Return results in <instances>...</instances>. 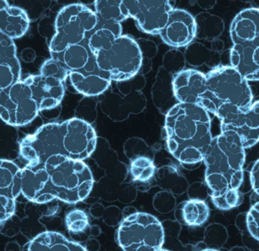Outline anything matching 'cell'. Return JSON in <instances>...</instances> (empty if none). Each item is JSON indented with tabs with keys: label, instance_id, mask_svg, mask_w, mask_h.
Instances as JSON below:
<instances>
[{
	"label": "cell",
	"instance_id": "f35d334b",
	"mask_svg": "<svg viewBox=\"0 0 259 251\" xmlns=\"http://www.w3.org/2000/svg\"><path fill=\"white\" fill-rule=\"evenodd\" d=\"M211 200L213 205L220 209H231L239 205L240 194L239 190H230L221 196L212 198Z\"/></svg>",
	"mask_w": 259,
	"mask_h": 251
},
{
	"label": "cell",
	"instance_id": "7a4b0ae2",
	"mask_svg": "<svg viewBox=\"0 0 259 251\" xmlns=\"http://www.w3.org/2000/svg\"><path fill=\"white\" fill-rule=\"evenodd\" d=\"M245 149L234 134L221 133L213 137L203 160L211 199L239 190L243 181Z\"/></svg>",
	"mask_w": 259,
	"mask_h": 251
},
{
	"label": "cell",
	"instance_id": "6da1fadb",
	"mask_svg": "<svg viewBox=\"0 0 259 251\" xmlns=\"http://www.w3.org/2000/svg\"><path fill=\"white\" fill-rule=\"evenodd\" d=\"M164 129L168 150L177 161L204 160L213 137L209 113L201 105L177 103L166 113Z\"/></svg>",
	"mask_w": 259,
	"mask_h": 251
},
{
	"label": "cell",
	"instance_id": "ffe728a7",
	"mask_svg": "<svg viewBox=\"0 0 259 251\" xmlns=\"http://www.w3.org/2000/svg\"><path fill=\"white\" fill-rule=\"evenodd\" d=\"M69 77L73 88L85 97H99L110 88L112 82L110 75L99 66L92 71H74Z\"/></svg>",
	"mask_w": 259,
	"mask_h": 251
},
{
	"label": "cell",
	"instance_id": "9c48e42d",
	"mask_svg": "<svg viewBox=\"0 0 259 251\" xmlns=\"http://www.w3.org/2000/svg\"><path fill=\"white\" fill-rule=\"evenodd\" d=\"M66 122L47 123L34 133L27 135L20 142L21 155L28 164H45L54 155L66 156L64 147ZM67 157V156H66Z\"/></svg>",
	"mask_w": 259,
	"mask_h": 251
},
{
	"label": "cell",
	"instance_id": "52a82bcc",
	"mask_svg": "<svg viewBox=\"0 0 259 251\" xmlns=\"http://www.w3.org/2000/svg\"><path fill=\"white\" fill-rule=\"evenodd\" d=\"M145 85V79L142 75L116 82L114 88H109L98 97L101 111L115 122L124 121L131 114H140L147 105L146 97L142 92Z\"/></svg>",
	"mask_w": 259,
	"mask_h": 251
},
{
	"label": "cell",
	"instance_id": "d6986e66",
	"mask_svg": "<svg viewBox=\"0 0 259 251\" xmlns=\"http://www.w3.org/2000/svg\"><path fill=\"white\" fill-rule=\"evenodd\" d=\"M21 65L13 39L0 33V89L20 82Z\"/></svg>",
	"mask_w": 259,
	"mask_h": 251
},
{
	"label": "cell",
	"instance_id": "f6af8a7d",
	"mask_svg": "<svg viewBox=\"0 0 259 251\" xmlns=\"http://www.w3.org/2000/svg\"><path fill=\"white\" fill-rule=\"evenodd\" d=\"M201 251H218V250H217V249H203V250H201Z\"/></svg>",
	"mask_w": 259,
	"mask_h": 251
},
{
	"label": "cell",
	"instance_id": "3957f363",
	"mask_svg": "<svg viewBox=\"0 0 259 251\" xmlns=\"http://www.w3.org/2000/svg\"><path fill=\"white\" fill-rule=\"evenodd\" d=\"M45 166L56 199L75 204L84 200L92 192L93 175L84 161L71 159L65 155H54Z\"/></svg>",
	"mask_w": 259,
	"mask_h": 251
},
{
	"label": "cell",
	"instance_id": "cb8c5ba5",
	"mask_svg": "<svg viewBox=\"0 0 259 251\" xmlns=\"http://www.w3.org/2000/svg\"><path fill=\"white\" fill-rule=\"evenodd\" d=\"M122 25L119 23L98 21L95 28L88 34L89 48L97 56L98 53L110 48L116 39L122 36Z\"/></svg>",
	"mask_w": 259,
	"mask_h": 251
},
{
	"label": "cell",
	"instance_id": "b9f144b4",
	"mask_svg": "<svg viewBox=\"0 0 259 251\" xmlns=\"http://www.w3.org/2000/svg\"><path fill=\"white\" fill-rule=\"evenodd\" d=\"M0 222L1 225L7 222L16 211V200L0 197Z\"/></svg>",
	"mask_w": 259,
	"mask_h": 251
},
{
	"label": "cell",
	"instance_id": "ee69618b",
	"mask_svg": "<svg viewBox=\"0 0 259 251\" xmlns=\"http://www.w3.org/2000/svg\"><path fill=\"white\" fill-rule=\"evenodd\" d=\"M198 4L201 9H209L214 6L216 1H198Z\"/></svg>",
	"mask_w": 259,
	"mask_h": 251
},
{
	"label": "cell",
	"instance_id": "ba28073f",
	"mask_svg": "<svg viewBox=\"0 0 259 251\" xmlns=\"http://www.w3.org/2000/svg\"><path fill=\"white\" fill-rule=\"evenodd\" d=\"M97 63L103 71L110 75L115 82H125L140 73L142 56L136 40L122 35L113 45L97 54Z\"/></svg>",
	"mask_w": 259,
	"mask_h": 251
},
{
	"label": "cell",
	"instance_id": "7bdbcfd3",
	"mask_svg": "<svg viewBox=\"0 0 259 251\" xmlns=\"http://www.w3.org/2000/svg\"><path fill=\"white\" fill-rule=\"evenodd\" d=\"M250 179L253 190L259 196V159L254 162L251 167Z\"/></svg>",
	"mask_w": 259,
	"mask_h": 251
},
{
	"label": "cell",
	"instance_id": "277c9868",
	"mask_svg": "<svg viewBox=\"0 0 259 251\" xmlns=\"http://www.w3.org/2000/svg\"><path fill=\"white\" fill-rule=\"evenodd\" d=\"M207 91L200 104L215 114L224 103L247 110L252 104V93L248 81L231 65L216 67L206 74Z\"/></svg>",
	"mask_w": 259,
	"mask_h": 251
},
{
	"label": "cell",
	"instance_id": "44dd1931",
	"mask_svg": "<svg viewBox=\"0 0 259 251\" xmlns=\"http://www.w3.org/2000/svg\"><path fill=\"white\" fill-rule=\"evenodd\" d=\"M230 64L247 81H259V46L233 44Z\"/></svg>",
	"mask_w": 259,
	"mask_h": 251
},
{
	"label": "cell",
	"instance_id": "ab89813d",
	"mask_svg": "<svg viewBox=\"0 0 259 251\" xmlns=\"http://www.w3.org/2000/svg\"><path fill=\"white\" fill-rule=\"evenodd\" d=\"M175 205V198L167 191H162L156 194L154 198V206L160 213H168L172 211Z\"/></svg>",
	"mask_w": 259,
	"mask_h": 251
},
{
	"label": "cell",
	"instance_id": "4dcf8cb0",
	"mask_svg": "<svg viewBox=\"0 0 259 251\" xmlns=\"http://www.w3.org/2000/svg\"><path fill=\"white\" fill-rule=\"evenodd\" d=\"M130 172L133 181L148 182L155 173V165L151 158L141 157L131 161Z\"/></svg>",
	"mask_w": 259,
	"mask_h": 251
},
{
	"label": "cell",
	"instance_id": "2e32d148",
	"mask_svg": "<svg viewBox=\"0 0 259 251\" xmlns=\"http://www.w3.org/2000/svg\"><path fill=\"white\" fill-rule=\"evenodd\" d=\"M40 111L55 108L61 103L65 94L64 82L43 75L28 76L25 79Z\"/></svg>",
	"mask_w": 259,
	"mask_h": 251
},
{
	"label": "cell",
	"instance_id": "4fadbf2b",
	"mask_svg": "<svg viewBox=\"0 0 259 251\" xmlns=\"http://www.w3.org/2000/svg\"><path fill=\"white\" fill-rule=\"evenodd\" d=\"M64 147L66 156L76 161H84L96 149L98 136L90 123L72 118L66 120Z\"/></svg>",
	"mask_w": 259,
	"mask_h": 251
},
{
	"label": "cell",
	"instance_id": "f546056e",
	"mask_svg": "<svg viewBox=\"0 0 259 251\" xmlns=\"http://www.w3.org/2000/svg\"><path fill=\"white\" fill-rule=\"evenodd\" d=\"M210 214L208 205L200 199L186 201L182 207V216L186 225L200 226L207 220Z\"/></svg>",
	"mask_w": 259,
	"mask_h": 251
},
{
	"label": "cell",
	"instance_id": "ac0fdd59",
	"mask_svg": "<svg viewBox=\"0 0 259 251\" xmlns=\"http://www.w3.org/2000/svg\"><path fill=\"white\" fill-rule=\"evenodd\" d=\"M233 44L259 46V9L250 8L241 11L230 26Z\"/></svg>",
	"mask_w": 259,
	"mask_h": 251
},
{
	"label": "cell",
	"instance_id": "30bf717a",
	"mask_svg": "<svg viewBox=\"0 0 259 251\" xmlns=\"http://www.w3.org/2000/svg\"><path fill=\"white\" fill-rule=\"evenodd\" d=\"M214 115L221 120V133L237 135L245 149L259 141V100L247 110L224 103Z\"/></svg>",
	"mask_w": 259,
	"mask_h": 251
},
{
	"label": "cell",
	"instance_id": "836d02e7",
	"mask_svg": "<svg viewBox=\"0 0 259 251\" xmlns=\"http://www.w3.org/2000/svg\"><path fill=\"white\" fill-rule=\"evenodd\" d=\"M136 41L140 48L142 56V65L139 75L144 76L151 70V59L157 54V47L155 43L150 40L139 38Z\"/></svg>",
	"mask_w": 259,
	"mask_h": 251
},
{
	"label": "cell",
	"instance_id": "5b68a950",
	"mask_svg": "<svg viewBox=\"0 0 259 251\" xmlns=\"http://www.w3.org/2000/svg\"><path fill=\"white\" fill-rule=\"evenodd\" d=\"M98 21L96 13L84 5L65 6L56 18V33L49 45L51 54L61 53L69 46L82 42Z\"/></svg>",
	"mask_w": 259,
	"mask_h": 251
},
{
	"label": "cell",
	"instance_id": "e0dca14e",
	"mask_svg": "<svg viewBox=\"0 0 259 251\" xmlns=\"http://www.w3.org/2000/svg\"><path fill=\"white\" fill-rule=\"evenodd\" d=\"M172 89L178 103L200 104L207 91L206 75L193 68L183 70L174 76Z\"/></svg>",
	"mask_w": 259,
	"mask_h": 251
},
{
	"label": "cell",
	"instance_id": "1f68e13d",
	"mask_svg": "<svg viewBox=\"0 0 259 251\" xmlns=\"http://www.w3.org/2000/svg\"><path fill=\"white\" fill-rule=\"evenodd\" d=\"M186 62L194 67H199L210 62L211 59V51L201 43H191L186 47L185 52Z\"/></svg>",
	"mask_w": 259,
	"mask_h": 251
},
{
	"label": "cell",
	"instance_id": "8d00e7d4",
	"mask_svg": "<svg viewBox=\"0 0 259 251\" xmlns=\"http://www.w3.org/2000/svg\"><path fill=\"white\" fill-rule=\"evenodd\" d=\"M98 102L91 97H85L78 103L75 114L76 118L84 120L89 123H93L97 118Z\"/></svg>",
	"mask_w": 259,
	"mask_h": 251
},
{
	"label": "cell",
	"instance_id": "4316f807",
	"mask_svg": "<svg viewBox=\"0 0 259 251\" xmlns=\"http://www.w3.org/2000/svg\"><path fill=\"white\" fill-rule=\"evenodd\" d=\"M174 76L168 73L163 67L160 68L153 85L151 94L154 104L162 110L167 105H171L172 99L176 98L172 89Z\"/></svg>",
	"mask_w": 259,
	"mask_h": 251
},
{
	"label": "cell",
	"instance_id": "e575fe53",
	"mask_svg": "<svg viewBox=\"0 0 259 251\" xmlns=\"http://www.w3.org/2000/svg\"><path fill=\"white\" fill-rule=\"evenodd\" d=\"M186 58L180 50H170L163 56V67L172 76L185 69Z\"/></svg>",
	"mask_w": 259,
	"mask_h": 251
},
{
	"label": "cell",
	"instance_id": "7402d4cb",
	"mask_svg": "<svg viewBox=\"0 0 259 251\" xmlns=\"http://www.w3.org/2000/svg\"><path fill=\"white\" fill-rule=\"evenodd\" d=\"M29 18L24 9L0 1V33L11 39L22 38L28 31Z\"/></svg>",
	"mask_w": 259,
	"mask_h": 251
},
{
	"label": "cell",
	"instance_id": "5bb4252c",
	"mask_svg": "<svg viewBox=\"0 0 259 251\" xmlns=\"http://www.w3.org/2000/svg\"><path fill=\"white\" fill-rule=\"evenodd\" d=\"M196 35L195 18L187 11L174 9L160 36L165 44L174 48L187 47Z\"/></svg>",
	"mask_w": 259,
	"mask_h": 251
},
{
	"label": "cell",
	"instance_id": "484cf974",
	"mask_svg": "<svg viewBox=\"0 0 259 251\" xmlns=\"http://www.w3.org/2000/svg\"><path fill=\"white\" fill-rule=\"evenodd\" d=\"M22 169L10 160H1L0 197L16 200L22 193Z\"/></svg>",
	"mask_w": 259,
	"mask_h": 251
},
{
	"label": "cell",
	"instance_id": "603a6c76",
	"mask_svg": "<svg viewBox=\"0 0 259 251\" xmlns=\"http://www.w3.org/2000/svg\"><path fill=\"white\" fill-rule=\"evenodd\" d=\"M22 251H87L84 246L70 241L60 233L46 231L28 242Z\"/></svg>",
	"mask_w": 259,
	"mask_h": 251
},
{
	"label": "cell",
	"instance_id": "f1b7e54d",
	"mask_svg": "<svg viewBox=\"0 0 259 251\" xmlns=\"http://www.w3.org/2000/svg\"><path fill=\"white\" fill-rule=\"evenodd\" d=\"M95 12L99 21L119 23L128 18L126 9L120 0H98L95 1Z\"/></svg>",
	"mask_w": 259,
	"mask_h": 251
},
{
	"label": "cell",
	"instance_id": "7c38bea8",
	"mask_svg": "<svg viewBox=\"0 0 259 251\" xmlns=\"http://www.w3.org/2000/svg\"><path fill=\"white\" fill-rule=\"evenodd\" d=\"M128 18H134L139 28L150 34H160L174 9L170 1H122Z\"/></svg>",
	"mask_w": 259,
	"mask_h": 251
},
{
	"label": "cell",
	"instance_id": "d590c367",
	"mask_svg": "<svg viewBox=\"0 0 259 251\" xmlns=\"http://www.w3.org/2000/svg\"><path fill=\"white\" fill-rule=\"evenodd\" d=\"M66 225L72 233H81L89 227V218L82 210L73 209L66 216Z\"/></svg>",
	"mask_w": 259,
	"mask_h": 251
},
{
	"label": "cell",
	"instance_id": "9a60e30c",
	"mask_svg": "<svg viewBox=\"0 0 259 251\" xmlns=\"http://www.w3.org/2000/svg\"><path fill=\"white\" fill-rule=\"evenodd\" d=\"M22 193L28 200L44 204L56 199L45 164H28L22 169Z\"/></svg>",
	"mask_w": 259,
	"mask_h": 251
},
{
	"label": "cell",
	"instance_id": "d6a6232c",
	"mask_svg": "<svg viewBox=\"0 0 259 251\" xmlns=\"http://www.w3.org/2000/svg\"><path fill=\"white\" fill-rule=\"evenodd\" d=\"M124 152L127 158L131 160V161L141 157H146L154 159V152L152 149L143 139L137 137L128 138L125 141L124 145Z\"/></svg>",
	"mask_w": 259,
	"mask_h": 251
},
{
	"label": "cell",
	"instance_id": "d4e9b609",
	"mask_svg": "<svg viewBox=\"0 0 259 251\" xmlns=\"http://www.w3.org/2000/svg\"><path fill=\"white\" fill-rule=\"evenodd\" d=\"M51 55V58L59 61L69 74L83 69L95 56L89 48L87 38L80 44L69 46L61 53Z\"/></svg>",
	"mask_w": 259,
	"mask_h": 251
},
{
	"label": "cell",
	"instance_id": "8992f818",
	"mask_svg": "<svg viewBox=\"0 0 259 251\" xmlns=\"http://www.w3.org/2000/svg\"><path fill=\"white\" fill-rule=\"evenodd\" d=\"M116 241L124 251H155L164 243V231L157 218L137 211L121 222Z\"/></svg>",
	"mask_w": 259,
	"mask_h": 251
},
{
	"label": "cell",
	"instance_id": "bcb514c9",
	"mask_svg": "<svg viewBox=\"0 0 259 251\" xmlns=\"http://www.w3.org/2000/svg\"><path fill=\"white\" fill-rule=\"evenodd\" d=\"M155 251H170V250H168V249H163V248H160V249H157V250H155Z\"/></svg>",
	"mask_w": 259,
	"mask_h": 251
},
{
	"label": "cell",
	"instance_id": "60d3db41",
	"mask_svg": "<svg viewBox=\"0 0 259 251\" xmlns=\"http://www.w3.org/2000/svg\"><path fill=\"white\" fill-rule=\"evenodd\" d=\"M246 225L251 235L259 241V201L250 208L247 214Z\"/></svg>",
	"mask_w": 259,
	"mask_h": 251
},
{
	"label": "cell",
	"instance_id": "83f0119b",
	"mask_svg": "<svg viewBox=\"0 0 259 251\" xmlns=\"http://www.w3.org/2000/svg\"><path fill=\"white\" fill-rule=\"evenodd\" d=\"M198 39L215 41L224 31V23L218 15L201 12L195 18Z\"/></svg>",
	"mask_w": 259,
	"mask_h": 251
},
{
	"label": "cell",
	"instance_id": "74e56055",
	"mask_svg": "<svg viewBox=\"0 0 259 251\" xmlns=\"http://www.w3.org/2000/svg\"><path fill=\"white\" fill-rule=\"evenodd\" d=\"M40 74L45 76L56 78L65 82L69 76V73L57 59H51L47 60L40 68Z\"/></svg>",
	"mask_w": 259,
	"mask_h": 251
},
{
	"label": "cell",
	"instance_id": "8fae6325",
	"mask_svg": "<svg viewBox=\"0 0 259 251\" xmlns=\"http://www.w3.org/2000/svg\"><path fill=\"white\" fill-rule=\"evenodd\" d=\"M40 112L25 80L0 89V116L7 124L22 126L32 122Z\"/></svg>",
	"mask_w": 259,
	"mask_h": 251
}]
</instances>
